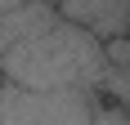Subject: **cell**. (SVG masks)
Returning <instances> with one entry per match:
<instances>
[{
  "instance_id": "obj_1",
  "label": "cell",
  "mask_w": 130,
  "mask_h": 125,
  "mask_svg": "<svg viewBox=\"0 0 130 125\" xmlns=\"http://www.w3.org/2000/svg\"><path fill=\"white\" fill-rule=\"evenodd\" d=\"M103 72H108L103 40H94L90 31H81V27L63 23V18L0 58V80L18 85V89H31V94H45V89H99Z\"/></svg>"
},
{
  "instance_id": "obj_2",
  "label": "cell",
  "mask_w": 130,
  "mask_h": 125,
  "mask_svg": "<svg viewBox=\"0 0 130 125\" xmlns=\"http://www.w3.org/2000/svg\"><path fill=\"white\" fill-rule=\"evenodd\" d=\"M99 94L94 89H31L0 80V121L5 125H94Z\"/></svg>"
},
{
  "instance_id": "obj_3",
  "label": "cell",
  "mask_w": 130,
  "mask_h": 125,
  "mask_svg": "<svg viewBox=\"0 0 130 125\" xmlns=\"http://www.w3.org/2000/svg\"><path fill=\"white\" fill-rule=\"evenodd\" d=\"M58 18L81 31H90L94 40H117L130 36V0H54Z\"/></svg>"
},
{
  "instance_id": "obj_4",
  "label": "cell",
  "mask_w": 130,
  "mask_h": 125,
  "mask_svg": "<svg viewBox=\"0 0 130 125\" xmlns=\"http://www.w3.org/2000/svg\"><path fill=\"white\" fill-rule=\"evenodd\" d=\"M58 23V5L54 0H31V5H23V9H13L0 18V58L9 49H18V45H27L31 36H40L45 27Z\"/></svg>"
},
{
  "instance_id": "obj_5",
  "label": "cell",
  "mask_w": 130,
  "mask_h": 125,
  "mask_svg": "<svg viewBox=\"0 0 130 125\" xmlns=\"http://www.w3.org/2000/svg\"><path fill=\"white\" fill-rule=\"evenodd\" d=\"M103 54H108V67H121V72H130V36L108 40V45H103Z\"/></svg>"
},
{
  "instance_id": "obj_6",
  "label": "cell",
  "mask_w": 130,
  "mask_h": 125,
  "mask_svg": "<svg viewBox=\"0 0 130 125\" xmlns=\"http://www.w3.org/2000/svg\"><path fill=\"white\" fill-rule=\"evenodd\" d=\"M23 5H31V0H0V18H5V13H13V9H23Z\"/></svg>"
}]
</instances>
